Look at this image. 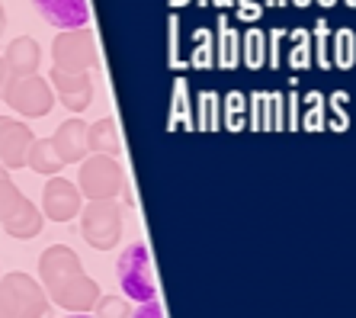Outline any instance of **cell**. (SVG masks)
Wrapping results in <instances>:
<instances>
[{
    "label": "cell",
    "mask_w": 356,
    "mask_h": 318,
    "mask_svg": "<svg viewBox=\"0 0 356 318\" xmlns=\"http://www.w3.org/2000/svg\"><path fill=\"white\" fill-rule=\"evenodd\" d=\"M193 39H196V51H193L190 65L193 67H212L216 65V39H212V33L202 26V29L193 33Z\"/></svg>",
    "instance_id": "28"
},
{
    "label": "cell",
    "mask_w": 356,
    "mask_h": 318,
    "mask_svg": "<svg viewBox=\"0 0 356 318\" xmlns=\"http://www.w3.org/2000/svg\"><path fill=\"white\" fill-rule=\"evenodd\" d=\"M292 39V49H289V67H296V71H302V67H308L312 61H315V45H312V33L308 29H292L289 33Z\"/></svg>",
    "instance_id": "22"
},
{
    "label": "cell",
    "mask_w": 356,
    "mask_h": 318,
    "mask_svg": "<svg viewBox=\"0 0 356 318\" xmlns=\"http://www.w3.org/2000/svg\"><path fill=\"white\" fill-rule=\"evenodd\" d=\"M170 67H180V58H177V17H170Z\"/></svg>",
    "instance_id": "36"
},
{
    "label": "cell",
    "mask_w": 356,
    "mask_h": 318,
    "mask_svg": "<svg viewBox=\"0 0 356 318\" xmlns=\"http://www.w3.org/2000/svg\"><path fill=\"white\" fill-rule=\"evenodd\" d=\"M3 61H7L10 77L35 74V71H39V61H42V49H39V42H35V39H29V35H19V39H13V42L7 45V55H3Z\"/></svg>",
    "instance_id": "13"
},
{
    "label": "cell",
    "mask_w": 356,
    "mask_h": 318,
    "mask_svg": "<svg viewBox=\"0 0 356 318\" xmlns=\"http://www.w3.org/2000/svg\"><path fill=\"white\" fill-rule=\"evenodd\" d=\"M292 3H296V7H308V3H312V0H292Z\"/></svg>",
    "instance_id": "42"
},
{
    "label": "cell",
    "mask_w": 356,
    "mask_h": 318,
    "mask_svg": "<svg viewBox=\"0 0 356 318\" xmlns=\"http://www.w3.org/2000/svg\"><path fill=\"white\" fill-rule=\"evenodd\" d=\"M39 276L55 305H61L67 312H77V315L93 312V305L99 299V286L83 273L81 257L67 244H51V248L42 251Z\"/></svg>",
    "instance_id": "1"
},
{
    "label": "cell",
    "mask_w": 356,
    "mask_h": 318,
    "mask_svg": "<svg viewBox=\"0 0 356 318\" xmlns=\"http://www.w3.org/2000/svg\"><path fill=\"white\" fill-rule=\"evenodd\" d=\"M39 17L55 29H87L90 23V3L87 0H33Z\"/></svg>",
    "instance_id": "11"
},
{
    "label": "cell",
    "mask_w": 356,
    "mask_h": 318,
    "mask_svg": "<svg viewBox=\"0 0 356 318\" xmlns=\"http://www.w3.org/2000/svg\"><path fill=\"white\" fill-rule=\"evenodd\" d=\"M244 116H248V97L238 90L225 93L222 97V126L232 129V132H241V129H244Z\"/></svg>",
    "instance_id": "21"
},
{
    "label": "cell",
    "mask_w": 356,
    "mask_h": 318,
    "mask_svg": "<svg viewBox=\"0 0 356 318\" xmlns=\"http://www.w3.org/2000/svg\"><path fill=\"white\" fill-rule=\"evenodd\" d=\"M331 26H327V19L324 17H318L315 19V29H312V45H315V65L318 67H334V61H331Z\"/></svg>",
    "instance_id": "26"
},
{
    "label": "cell",
    "mask_w": 356,
    "mask_h": 318,
    "mask_svg": "<svg viewBox=\"0 0 356 318\" xmlns=\"http://www.w3.org/2000/svg\"><path fill=\"white\" fill-rule=\"evenodd\" d=\"M26 164H29L35 174H45V177H55L61 168H65V161L58 158V151H55L51 138H35V142L29 145Z\"/></svg>",
    "instance_id": "16"
},
{
    "label": "cell",
    "mask_w": 356,
    "mask_h": 318,
    "mask_svg": "<svg viewBox=\"0 0 356 318\" xmlns=\"http://www.w3.org/2000/svg\"><path fill=\"white\" fill-rule=\"evenodd\" d=\"M97 315H106V318H116V315H132V309H129V302L119 299V296H99L97 299Z\"/></svg>",
    "instance_id": "29"
},
{
    "label": "cell",
    "mask_w": 356,
    "mask_h": 318,
    "mask_svg": "<svg viewBox=\"0 0 356 318\" xmlns=\"http://www.w3.org/2000/svg\"><path fill=\"white\" fill-rule=\"evenodd\" d=\"M264 3H270V7H282L286 0H264Z\"/></svg>",
    "instance_id": "40"
},
{
    "label": "cell",
    "mask_w": 356,
    "mask_h": 318,
    "mask_svg": "<svg viewBox=\"0 0 356 318\" xmlns=\"http://www.w3.org/2000/svg\"><path fill=\"white\" fill-rule=\"evenodd\" d=\"M132 315H135V318H161V315H164V305H161V302H158V296H154V299L135 302Z\"/></svg>",
    "instance_id": "34"
},
{
    "label": "cell",
    "mask_w": 356,
    "mask_h": 318,
    "mask_svg": "<svg viewBox=\"0 0 356 318\" xmlns=\"http://www.w3.org/2000/svg\"><path fill=\"white\" fill-rule=\"evenodd\" d=\"M234 17H238V23H257V19L264 17V7H260L257 0H241L238 10H234Z\"/></svg>",
    "instance_id": "33"
},
{
    "label": "cell",
    "mask_w": 356,
    "mask_h": 318,
    "mask_svg": "<svg viewBox=\"0 0 356 318\" xmlns=\"http://www.w3.org/2000/svg\"><path fill=\"white\" fill-rule=\"evenodd\" d=\"M0 315H49V296L29 273L0 276Z\"/></svg>",
    "instance_id": "4"
},
{
    "label": "cell",
    "mask_w": 356,
    "mask_h": 318,
    "mask_svg": "<svg viewBox=\"0 0 356 318\" xmlns=\"http://www.w3.org/2000/svg\"><path fill=\"white\" fill-rule=\"evenodd\" d=\"M26 202H29V200H26L23 193L17 190V184H13L7 174L0 177V225H3V222H10V218L23 209Z\"/></svg>",
    "instance_id": "24"
},
{
    "label": "cell",
    "mask_w": 356,
    "mask_h": 318,
    "mask_svg": "<svg viewBox=\"0 0 356 318\" xmlns=\"http://www.w3.org/2000/svg\"><path fill=\"white\" fill-rule=\"evenodd\" d=\"M298 109H302V97H298V90H289L286 93V119H289V129L302 126V122H298Z\"/></svg>",
    "instance_id": "35"
},
{
    "label": "cell",
    "mask_w": 356,
    "mask_h": 318,
    "mask_svg": "<svg viewBox=\"0 0 356 318\" xmlns=\"http://www.w3.org/2000/svg\"><path fill=\"white\" fill-rule=\"evenodd\" d=\"M241 61L248 67H264L266 65V35L264 29H248L241 35Z\"/></svg>",
    "instance_id": "20"
},
{
    "label": "cell",
    "mask_w": 356,
    "mask_h": 318,
    "mask_svg": "<svg viewBox=\"0 0 356 318\" xmlns=\"http://www.w3.org/2000/svg\"><path fill=\"white\" fill-rule=\"evenodd\" d=\"M87 145H90L93 154H113V158H119L122 154V138H119L116 119L103 116L93 126H87Z\"/></svg>",
    "instance_id": "14"
},
{
    "label": "cell",
    "mask_w": 356,
    "mask_h": 318,
    "mask_svg": "<svg viewBox=\"0 0 356 318\" xmlns=\"http://www.w3.org/2000/svg\"><path fill=\"white\" fill-rule=\"evenodd\" d=\"M51 90L58 93V100L65 109L71 113H83L93 100V81L87 71L81 74H71V71H61V67H51Z\"/></svg>",
    "instance_id": "10"
},
{
    "label": "cell",
    "mask_w": 356,
    "mask_h": 318,
    "mask_svg": "<svg viewBox=\"0 0 356 318\" xmlns=\"http://www.w3.org/2000/svg\"><path fill=\"white\" fill-rule=\"evenodd\" d=\"M116 276L122 293L132 302H145L158 296V286H154V270H151V254L145 241H132L119 254L116 260Z\"/></svg>",
    "instance_id": "2"
},
{
    "label": "cell",
    "mask_w": 356,
    "mask_h": 318,
    "mask_svg": "<svg viewBox=\"0 0 356 318\" xmlns=\"http://www.w3.org/2000/svg\"><path fill=\"white\" fill-rule=\"evenodd\" d=\"M10 81V71H7V61L0 58V97H3V84Z\"/></svg>",
    "instance_id": "37"
},
{
    "label": "cell",
    "mask_w": 356,
    "mask_h": 318,
    "mask_svg": "<svg viewBox=\"0 0 356 318\" xmlns=\"http://www.w3.org/2000/svg\"><path fill=\"white\" fill-rule=\"evenodd\" d=\"M81 234L97 251L116 248L122 238V206L116 200H90L81 209Z\"/></svg>",
    "instance_id": "3"
},
{
    "label": "cell",
    "mask_w": 356,
    "mask_h": 318,
    "mask_svg": "<svg viewBox=\"0 0 356 318\" xmlns=\"http://www.w3.org/2000/svg\"><path fill=\"white\" fill-rule=\"evenodd\" d=\"M216 65L218 67H238L241 65V35L238 29H232L228 17H218V42H216Z\"/></svg>",
    "instance_id": "15"
},
{
    "label": "cell",
    "mask_w": 356,
    "mask_h": 318,
    "mask_svg": "<svg viewBox=\"0 0 356 318\" xmlns=\"http://www.w3.org/2000/svg\"><path fill=\"white\" fill-rule=\"evenodd\" d=\"M3 228H7V234L19 238V241H26V238H35V234L42 232V212L35 209L33 202H26L23 209L10 218V222H3Z\"/></svg>",
    "instance_id": "18"
},
{
    "label": "cell",
    "mask_w": 356,
    "mask_h": 318,
    "mask_svg": "<svg viewBox=\"0 0 356 318\" xmlns=\"http://www.w3.org/2000/svg\"><path fill=\"white\" fill-rule=\"evenodd\" d=\"M33 129L19 122V119L0 116V164L7 170L26 168V154H29V145H33Z\"/></svg>",
    "instance_id": "9"
},
{
    "label": "cell",
    "mask_w": 356,
    "mask_h": 318,
    "mask_svg": "<svg viewBox=\"0 0 356 318\" xmlns=\"http://www.w3.org/2000/svg\"><path fill=\"white\" fill-rule=\"evenodd\" d=\"M331 61L340 67V71H350V67L356 65V33L350 29V26L337 29V35H334V55H331Z\"/></svg>",
    "instance_id": "23"
},
{
    "label": "cell",
    "mask_w": 356,
    "mask_h": 318,
    "mask_svg": "<svg viewBox=\"0 0 356 318\" xmlns=\"http://www.w3.org/2000/svg\"><path fill=\"white\" fill-rule=\"evenodd\" d=\"M270 113H273V132H286L289 119H286V97L282 93H270Z\"/></svg>",
    "instance_id": "32"
},
{
    "label": "cell",
    "mask_w": 356,
    "mask_h": 318,
    "mask_svg": "<svg viewBox=\"0 0 356 318\" xmlns=\"http://www.w3.org/2000/svg\"><path fill=\"white\" fill-rule=\"evenodd\" d=\"M222 97H218L216 90H202L196 100V129L199 132H216L218 126H222V119H218V113H222Z\"/></svg>",
    "instance_id": "19"
},
{
    "label": "cell",
    "mask_w": 356,
    "mask_h": 318,
    "mask_svg": "<svg viewBox=\"0 0 356 318\" xmlns=\"http://www.w3.org/2000/svg\"><path fill=\"white\" fill-rule=\"evenodd\" d=\"M190 84L177 77L174 81V100H170V119H167V129L177 132V129H196V122L190 119Z\"/></svg>",
    "instance_id": "17"
},
{
    "label": "cell",
    "mask_w": 356,
    "mask_h": 318,
    "mask_svg": "<svg viewBox=\"0 0 356 318\" xmlns=\"http://www.w3.org/2000/svg\"><path fill=\"white\" fill-rule=\"evenodd\" d=\"M81 186H74L71 180H65V177H51L49 184H45V190H42V209H45V216L51 218V222H71V218L81 216Z\"/></svg>",
    "instance_id": "8"
},
{
    "label": "cell",
    "mask_w": 356,
    "mask_h": 318,
    "mask_svg": "<svg viewBox=\"0 0 356 318\" xmlns=\"http://www.w3.org/2000/svg\"><path fill=\"white\" fill-rule=\"evenodd\" d=\"M3 103L13 106L17 113H23L26 119H42L51 113L55 97H51V84L45 77L26 74V77H10L3 84Z\"/></svg>",
    "instance_id": "5"
},
{
    "label": "cell",
    "mask_w": 356,
    "mask_h": 318,
    "mask_svg": "<svg viewBox=\"0 0 356 318\" xmlns=\"http://www.w3.org/2000/svg\"><path fill=\"white\" fill-rule=\"evenodd\" d=\"M347 7H356V0H347Z\"/></svg>",
    "instance_id": "44"
},
{
    "label": "cell",
    "mask_w": 356,
    "mask_h": 318,
    "mask_svg": "<svg viewBox=\"0 0 356 318\" xmlns=\"http://www.w3.org/2000/svg\"><path fill=\"white\" fill-rule=\"evenodd\" d=\"M212 3H216V7H218V10H225V7H232L234 0H212Z\"/></svg>",
    "instance_id": "39"
},
{
    "label": "cell",
    "mask_w": 356,
    "mask_h": 318,
    "mask_svg": "<svg viewBox=\"0 0 356 318\" xmlns=\"http://www.w3.org/2000/svg\"><path fill=\"white\" fill-rule=\"evenodd\" d=\"M250 109V129L254 132H273V113H270V93H250L248 97Z\"/></svg>",
    "instance_id": "25"
},
{
    "label": "cell",
    "mask_w": 356,
    "mask_h": 318,
    "mask_svg": "<svg viewBox=\"0 0 356 318\" xmlns=\"http://www.w3.org/2000/svg\"><path fill=\"white\" fill-rule=\"evenodd\" d=\"M51 55H55V67H61V71H71V74L90 71V67H97L93 33L90 29H65L51 45Z\"/></svg>",
    "instance_id": "7"
},
{
    "label": "cell",
    "mask_w": 356,
    "mask_h": 318,
    "mask_svg": "<svg viewBox=\"0 0 356 318\" xmlns=\"http://www.w3.org/2000/svg\"><path fill=\"white\" fill-rule=\"evenodd\" d=\"M170 3H174V7H183V3H186V0H170Z\"/></svg>",
    "instance_id": "43"
},
{
    "label": "cell",
    "mask_w": 356,
    "mask_h": 318,
    "mask_svg": "<svg viewBox=\"0 0 356 318\" xmlns=\"http://www.w3.org/2000/svg\"><path fill=\"white\" fill-rule=\"evenodd\" d=\"M347 93L343 90H337L331 97V113H334V119H331V126H334V132H343V129L350 126V116H347Z\"/></svg>",
    "instance_id": "30"
},
{
    "label": "cell",
    "mask_w": 356,
    "mask_h": 318,
    "mask_svg": "<svg viewBox=\"0 0 356 318\" xmlns=\"http://www.w3.org/2000/svg\"><path fill=\"white\" fill-rule=\"evenodd\" d=\"M0 177H3V164H0Z\"/></svg>",
    "instance_id": "45"
},
{
    "label": "cell",
    "mask_w": 356,
    "mask_h": 318,
    "mask_svg": "<svg viewBox=\"0 0 356 318\" xmlns=\"http://www.w3.org/2000/svg\"><path fill=\"white\" fill-rule=\"evenodd\" d=\"M318 3H321V7H334V3H337V0H318Z\"/></svg>",
    "instance_id": "41"
},
{
    "label": "cell",
    "mask_w": 356,
    "mask_h": 318,
    "mask_svg": "<svg viewBox=\"0 0 356 318\" xmlns=\"http://www.w3.org/2000/svg\"><path fill=\"white\" fill-rule=\"evenodd\" d=\"M51 145H55V151H58V158L65 161V164L83 161L90 154V145H87V122H81V119L61 122L58 132L51 135Z\"/></svg>",
    "instance_id": "12"
},
{
    "label": "cell",
    "mask_w": 356,
    "mask_h": 318,
    "mask_svg": "<svg viewBox=\"0 0 356 318\" xmlns=\"http://www.w3.org/2000/svg\"><path fill=\"white\" fill-rule=\"evenodd\" d=\"M282 35H286V29H270V35H266V65L273 71L282 65Z\"/></svg>",
    "instance_id": "31"
},
{
    "label": "cell",
    "mask_w": 356,
    "mask_h": 318,
    "mask_svg": "<svg viewBox=\"0 0 356 318\" xmlns=\"http://www.w3.org/2000/svg\"><path fill=\"white\" fill-rule=\"evenodd\" d=\"M3 29H7V13H3V3H0V35H3Z\"/></svg>",
    "instance_id": "38"
},
{
    "label": "cell",
    "mask_w": 356,
    "mask_h": 318,
    "mask_svg": "<svg viewBox=\"0 0 356 318\" xmlns=\"http://www.w3.org/2000/svg\"><path fill=\"white\" fill-rule=\"evenodd\" d=\"M125 190V170L113 154L81 161V193L87 200H116V193Z\"/></svg>",
    "instance_id": "6"
},
{
    "label": "cell",
    "mask_w": 356,
    "mask_h": 318,
    "mask_svg": "<svg viewBox=\"0 0 356 318\" xmlns=\"http://www.w3.org/2000/svg\"><path fill=\"white\" fill-rule=\"evenodd\" d=\"M302 126L308 129V132H321L324 129V93L312 90L302 100V119H298Z\"/></svg>",
    "instance_id": "27"
}]
</instances>
